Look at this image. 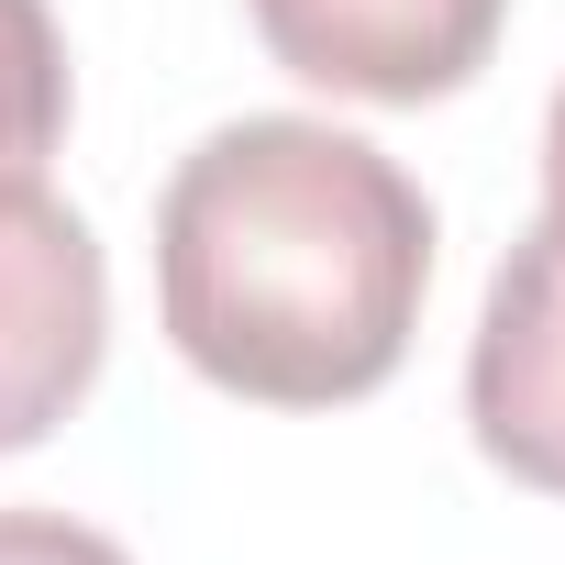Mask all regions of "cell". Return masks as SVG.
I'll return each mask as SVG.
<instances>
[{
    "label": "cell",
    "instance_id": "cell-2",
    "mask_svg": "<svg viewBox=\"0 0 565 565\" xmlns=\"http://www.w3.org/2000/svg\"><path fill=\"white\" fill-rule=\"evenodd\" d=\"M111 344V266L100 233L45 189V178H0V455L45 444Z\"/></svg>",
    "mask_w": 565,
    "mask_h": 565
},
{
    "label": "cell",
    "instance_id": "cell-6",
    "mask_svg": "<svg viewBox=\"0 0 565 565\" xmlns=\"http://www.w3.org/2000/svg\"><path fill=\"white\" fill-rule=\"evenodd\" d=\"M0 565H134V554L67 510H0Z\"/></svg>",
    "mask_w": 565,
    "mask_h": 565
},
{
    "label": "cell",
    "instance_id": "cell-4",
    "mask_svg": "<svg viewBox=\"0 0 565 565\" xmlns=\"http://www.w3.org/2000/svg\"><path fill=\"white\" fill-rule=\"evenodd\" d=\"M466 422L499 477L565 499V233L554 222H532L488 277V311L466 344Z\"/></svg>",
    "mask_w": 565,
    "mask_h": 565
},
{
    "label": "cell",
    "instance_id": "cell-1",
    "mask_svg": "<svg viewBox=\"0 0 565 565\" xmlns=\"http://www.w3.org/2000/svg\"><path fill=\"white\" fill-rule=\"evenodd\" d=\"M433 289L422 178L311 111H244L200 134L156 200L167 344L266 411H344L399 377Z\"/></svg>",
    "mask_w": 565,
    "mask_h": 565
},
{
    "label": "cell",
    "instance_id": "cell-3",
    "mask_svg": "<svg viewBox=\"0 0 565 565\" xmlns=\"http://www.w3.org/2000/svg\"><path fill=\"white\" fill-rule=\"evenodd\" d=\"M244 12L289 78H311L333 100L422 111L488 67L510 0H244Z\"/></svg>",
    "mask_w": 565,
    "mask_h": 565
},
{
    "label": "cell",
    "instance_id": "cell-5",
    "mask_svg": "<svg viewBox=\"0 0 565 565\" xmlns=\"http://www.w3.org/2000/svg\"><path fill=\"white\" fill-rule=\"evenodd\" d=\"M67 134V34L45 0H0V178H45Z\"/></svg>",
    "mask_w": 565,
    "mask_h": 565
},
{
    "label": "cell",
    "instance_id": "cell-7",
    "mask_svg": "<svg viewBox=\"0 0 565 565\" xmlns=\"http://www.w3.org/2000/svg\"><path fill=\"white\" fill-rule=\"evenodd\" d=\"M543 222L565 233V89H554V111H543Z\"/></svg>",
    "mask_w": 565,
    "mask_h": 565
}]
</instances>
